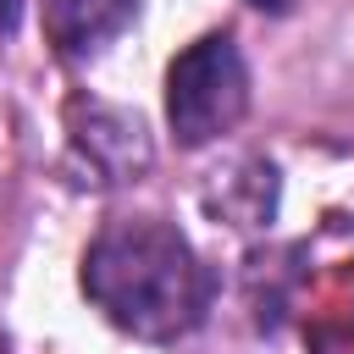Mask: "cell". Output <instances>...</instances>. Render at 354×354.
I'll use <instances>...</instances> for the list:
<instances>
[{"label":"cell","mask_w":354,"mask_h":354,"mask_svg":"<svg viewBox=\"0 0 354 354\" xmlns=\"http://www.w3.org/2000/svg\"><path fill=\"white\" fill-rule=\"evenodd\" d=\"M83 293L111 326L144 343H171L210 315L216 271L171 221L133 216V221H111L88 243Z\"/></svg>","instance_id":"obj_1"},{"label":"cell","mask_w":354,"mask_h":354,"mask_svg":"<svg viewBox=\"0 0 354 354\" xmlns=\"http://www.w3.org/2000/svg\"><path fill=\"white\" fill-rule=\"evenodd\" d=\"M17 17H22V0H0V39H11Z\"/></svg>","instance_id":"obj_5"},{"label":"cell","mask_w":354,"mask_h":354,"mask_svg":"<svg viewBox=\"0 0 354 354\" xmlns=\"http://www.w3.org/2000/svg\"><path fill=\"white\" fill-rule=\"evenodd\" d=\"M243 111H249V66L227 33L194 39L166 66V122L183 149L232 133Z\"/></svg>","instance_id":"obj_2"},{"label":"cell","mask_w":354,"mask_h":354,"mask_svg":"<svg viewBox=\"0 0 354 354\" xmlns=\"http://www.w3.org/2000/svg\"><path fill=\"white\" fill-rule=\"evenodd\" d=\"M249 6H254V11H271V17H282V11H293L299 0H249Z\"/></svg>","instance_id":"obj_6"},{"label":"cell","mask_w":354,"mask_h":354,"mask_svg":"<svg viewBox=\"0 0 354 354\" xmlns=\"http://www.w3.org/2000/svg\"><path fill=\"white\" fill-rule=\"evenodd\" d=\"M66 122H72V149L88 160V171H100V183H138V171H149V138L138 116L111 111L100 100H77Z\"/></svg>","instance_id":"obj_3"},{"label":"cell","mask_w":354,"mask_h":354,"mask_svg":"<svg viewBox=\"0 0 354 354\" xmlns=\"http://www.w3.org/2000/svg\"><path fill=\"white\" fill-rule=\"evenodd\" d=\"M133 17H138V0H44V33L61 55L105 50Z\"/></svg>","instance_id":"obj_4"}]
</instances>
